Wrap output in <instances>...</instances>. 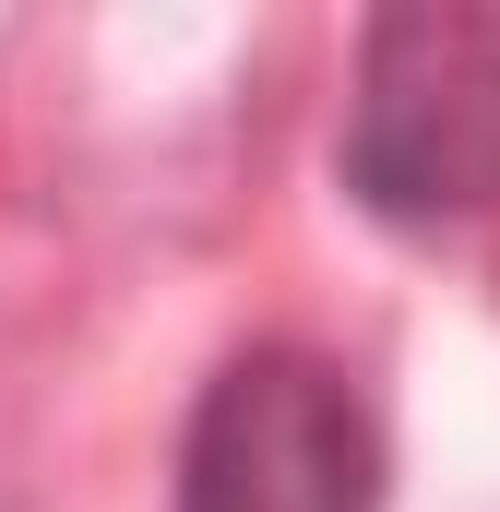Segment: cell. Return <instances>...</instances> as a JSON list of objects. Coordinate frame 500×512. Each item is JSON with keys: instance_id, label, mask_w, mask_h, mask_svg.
<instances>
[{"instance_id": "1", "label": "cell", "mask_w": 500, "mask_h": 512, "mask_svg": "<svg viewBox=\"0 0 500 512\" xmlns=\"http://www.w3.org/2000/svg\"><path fill=\"white\" fill-rule=\"evenodd\" d=\"M346 191L381 227H465L500 203V12L417 0L358 36Z\"/></svg>"}, {"instance_id": "2", "label": "cell", "mask_w": 500, "mask_h": 512, "mask_svg": "<svg viewBox=\"0 0 500 512\" xmlns=\"http://www.w3.org/2000/svg\"><path fill=\"white\" fill-rule=\"evenodd\" d=\"M179 512H381V441L346 370L310 346L227 358L179 453Z\"/></svg>"}]
</instances>
